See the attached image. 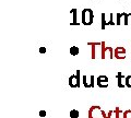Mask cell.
Segmentation results:
<instances>
[{"instance_id": "6da1fadb", "label": "cell", "mask_w": 131, "mask_h": 118, "mask_svg": "<svg viewBox=\"0 0 131 118\" xmlns=\"http://www.w3.org/2000/svg\"><path fill=\"white\" fill-rule=\"evenodd\" d=\"M94 21V13H93V10L90 9V8H85L83 9L81 13V22L83 25L85 26H89V25H92Z\"/></svg>"}, {"instance_id": "7a4b0ae2", "label": "cell", "mask_w": 131, "mask_h": 118, "mask_svg": "<svg viewBox=\"0 0 131 118\" xmlns=\"http://www.w3.org/2000/svg\"><path fill=\"white\" fill-rule=\"evenodd\" d=\"M101 47H102V50H101V58L102 59H105L106 57H108L109 59H114L115 57V49L110 46H106L105 42H101Z\"/></svg>"}, {"instance_id": "3957f363", "label": "cell", "mask_w": 131, "mask_h": 118, "mask_svg": "<svg viewBox=\"0 0 131 118\" xmlns=\"http://www.w3.org/2000/svg\"><path fill=\"white\" fill-rule=\"evenodd\" d=\"M69 87L70 88H80L81 85V71L78 69L75 71V74H71L69 77Z\"/></svg>"}, {"instance_id": "277c9868", "label": "cell", "mask_w": 131, "mask_h": 118, "mask_svg": "<svg viewBox=\"0 0 131 118\" xmlns=\"http://www.w3.org/2000/svg\"><path fill=\"white\" fill-rule=\"evenodd\" d=\"M89 118H103V111L100 106H92L88 112Z\"/></svg>"}, {"instance_id": "5b68a950", "label": "cell", "mask_w": 131, "mask_h": 118, "mask_svg": "<svg viewBox=\"0 0 131 118\" xmlns=\"http://www.w3.org/2000/svg\"><path fill=\"white\" fill-rule=\"evenodd\" d=\"M82 83H83L85 89L94 88L95 87V77L94 76H83L82 77Z\"/></svg>"}, {"instance_id": "8992f818", "label": "cell", "mask_w": 131, "mask_h": 118, "mask_svg": "<svg viewBox=\"0 0 131 118\" xmlns=\"http://www.w3.org/2000/svg\"><path fill=\"white\" fill-rule=\"evenodd\" d=\"M96 84H97V87H100V88H107L108 87V84H109V79H108V77L107 76H104V74H102V76H98L97 78H96Z\"/></svg>"}, {"instance_id": "52a82bcc", "label": "cell", "mask_w": 131, "mask_h": 118, "mask_svg": "<svg viewBox=\"0 0 131 118\" xmlns=\"http://www.w3.org/2000/svg\"><path fill=\"white\" fill-rule=\"evenodd\" d=\"M115 58L116 59H126V48L122 46H118L115 48Z\"/></svg>"}, {"instance_id": "ba28073f", "label": "cell", "mask_w": 131, "mask_h": 118, "mask_svg": "<svg viewBox=\"0 0 131 118\" xmlns=\"http://www.w3.org/2000/svg\"><path fill=\"white\" fill-rule=\"evenodd\" d=\"M116 78H117V85H118V88H125L126 87V77L122 74V72H118L117 73V76H116Z\"/></svg>"}, {"instance_id": "9c48e42d", "label": "cell", "mask_w": 131, "mask_h": 118, "mask_svg": "<svg viewBox=\"0 0 131 118\" xmlns=\"http://www.w3.org/2000/svg\"><path fill=\"white\" fill-rule=\"evenodd\" d=\"M78 10L77 9H72L71 11H70V13L72 14V21L70 22V25H79V21H78V19H77V12Z\"/></svg>"}, {"instance_id": "30bf717a", "label": "cell", "mask_w": 131, "mask_h": 118, "mask_svg": "<svg viewBox=\"0 0 131 118\" xmlns=\"http://www.w3.org/2000/svg\"><path fill=\"white\" fill-rule=\"evenodd\" d=\"M88 45H91L92 46V59H95L96 58V50H95V48L96 46L98 45H101V43H89Z\"/></svg>"}, {"instance_id": "8fae6325", "label": "cell", "mask_w": 131, "mask_h": 118, "mask_svg": "<svg viewBox=\"0 0 131 118\" xmlns=\"http://www.w3.org/2000/svg\"><path fill=\"white\" fill-rule=\"evenodd\" d=\"M114 114H115V118H124V112H122L119 107L115 108Z\"/></svg>"}, {"instance_id": "7c38bea8", "label": "cell", "mask_w": 131, "mask_h": 118, "mask_svg": "<svg viewBox=\"0 0 131 118\" xmlns=\"http://www.w3.org/2000/svg\"><path fill=\"white\" fill-rule=\"evenodd\" d=\"M79 51H80V49L78 46H71L70 47V55L77 56V55H79Z\"/></svg>"}, {"instance_id": "4fadbf2b", "label": "cell", "mask_w": 131, "mask_h": 118, "mask_svg": "<svg viewBox=\"0 0 131 118\" xmlns=\"http://www.w3.org/2000/svg\"><path fill=\"white\" fill-rule=\"evenodd\" d=\"M124 13H125V12L116 14V25H120V24H121V19L124 18Z\"/></svg>"}, {"instance_id": "5bb4252c", "label": "cell", "mask_w": 131, "mask_h": 118, "mask_svg": "<svg viewBox=\"0 0 131 118\" xmlns=\"http://www.w3.org/2000/svg\"><path fill=\"white\" fill-rule=\"evenodd\" d=\"M80 113L78 109H71L70 111V118H79Z\"/></svg>"}, {"instance_id": "9a60e30c", "label": "cell", "mask_w": 131, "mask_h": 118, "mask_svg": "<svg viewBox=\"0 0 131 118\" xmlns=\"http://www.w3.org/2000/svg\"><path fill=\"white\" fill-rule=\"evenodd\" d=\"M109 17H110V19H109V21H107L106 26H107V25H116V22L114 21V13H110Z\"/></svg>"}, {"instance_id": "2e32d148", "label": "cell", "mask_w": 131, "mask_h": 118, "mask_svg": "<svg viewBox=\"0 0 131 118\" xmlns=\"http://www.w3.org/2000/svg\"><path fill=\"white\" fill-rule=\"evenodd\" d=\"M101 17H102V30H105V27H106V24H107V21H105V13H102L101 14Z\"/></svg>"}, {"instance_id": "e0dca14e", "label": "cell", "mask_w": 131, "mask_h": 118, "mask_svg": "<svg viewBox=\"0 0 131 118\" xmlns=\"http://www.w3.org/2000/svg\"><path fill=\"white\" fill-rule=\"evenodd\" d=\"M126 87L131 89V74L126 77Z\"/></svg>"}, {"instance_id": "ac0fdd59", "label": "cell", "mask_w": 131, "mask_h": 118, "mask_svg": "<svg viewBox=\"0 0 131 118\" xmlns=\"http://www.w3.org/2000/svg\"><path fill=\"white\" fill-rule=\"evenodd\" d=\"M114 114V112L113 111H109L108 113H105L104 111H103V118H112V115Z\"/></svg>"}, {"instance_id": "d6986e66", "label": "cell", "mask_w": 131, "mask_h": 118, "mask_svg": "<svg viewBox=\"0 0 131 118\" xmlns=\"http://www.w3.org/2000/svg\"><path fill=\"white\" fill-rule=\"evenodd\" d=\"M124 118H131V109H127L124 112Z\"/></svg>"}, {"instance_id": "ffe728a7", "label": "cell", "mask_w": 131, "mask_h": 118, "mask_svg": "<svg viewBox=\"0 0 131 118\" xmlns=\"http://www.w3.org/2000/svg\"><path fill=\"white\" fill-rule=\"evenodd\" d=\"M124 24L125 25H129V20H128V13H124Z\"/></svg>"}, {"instance_id": "44dd1931", "label": "cell", "mask_w": 131, "mask_h": 118, "mask_svg": "<svg viewBox=\"0 0 131 118\" xmlns=\"http://www.w3.org/2000/svg\"><path fill=\"white\" fill-rule=\"evenodd\" d=\"M45 52H46V47H44V46H42V47H39V54H42V55H44Z\"/></svg>"}, {"instance_id": "7402d4cb", "label": "cell", "mask_w": 131, "mask_h": 118, "mask_svg": "<svg viewBox=\"0 0 131 118\" xmlns=\"http://www.w3.org/2000/svg\"><path fill=\"white\" fill-rule=\"evenodd\" d=\"M39 116L40 117H45L46 116V112L45 111H39Z\"/></svg>"}, {"instance_id": "603a6c76", "label": "cell", "mask_w": 131, "mask_h": 118, "mask_svg": "<svg viewBox=\"0 0 131 118\" xmlns=\"http://www.w3.org/2000/svg\"><path fill=\"white\" fill-rule=\"evenodd\" d=\"M128 20H129V23H130V20H131V13H128Z\"/></svg>"}]
</instances>
